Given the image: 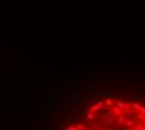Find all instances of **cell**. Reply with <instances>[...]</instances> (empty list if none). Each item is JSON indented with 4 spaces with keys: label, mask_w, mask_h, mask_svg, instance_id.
I'll list each match as a JSON object with an SVG mask.
<instances>
[{
    "label": "cell",
    "mask_w": 145,
    "mask_h": 130,
    "mask_svg": "<svg viewBox=\"0 0 145 130\" xmlns=\"http://www.w3.org/2000/svg\"><path fill=\"white\" fill-rule=\"evenodd\" d=\"M65 130H145V104L118 98L101 99Z\"/></svg>",
    "instance_id": "6da1fadb"
}]
</instances>
